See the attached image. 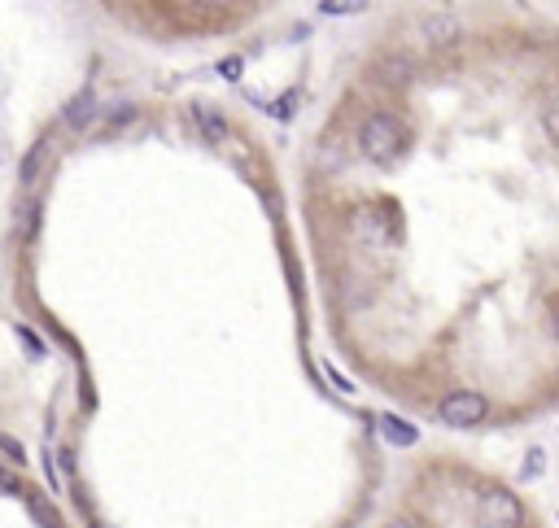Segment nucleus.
Instances as JSON below:
<instances>
[{"label": "nucleus", "mask_w": 559, "mask_h": 528, "mask_svg": "<svg viewBox=\"0 0 559 528\" xmlns=\"http://www.w3.org/2000/svg\"><path fill=\"white\" fill-rule=\"evenodd\" d=\"M402 144H407V127H402V118L394 114H372L367 123L359 127V149L367 162H394L402 153Z\"/></svg>", "instance_id": "nucleus-1"}, {"label": "nucleus", "mask_w": 559, "mask_h": 528, "mask_svg": "<svg viewBox=\"0 0 559 528\" xmlns=\"http://www.w3.org/2000/svg\"><path fill=\"white\" fill-rule=\"evenodd\" d=\"M477 528H525V507L503 485H485L477 494Z\"/></svg>", "instance_id": "nucleus-2"}, {"label": "nucleus", "mask_w": 559, "mask_h": 528, "mask_svg": "<svg viewBox=\"0 0 559 528\" xmlns=\"http://www.w3.org/2000/svg\"><path fill=\"white\" fill-rule=\"evenodd\" d=\"M437 415H442V424L450 428H477L485 415H490V402H485V393L477 389H459V393H446L442 402H437Z\"/></svg>", "instance_id": "nucleus-3"}, {"label": "nucleus", "mask_w": 559, "mask_h": 528, "mask_svg": "<svg viewBox=\"0 0 559 528\" xmlns=\"http://www.w3.org/2000/svg\"><path fill=\"white\" fill-rule=\"evenodd\" d=\"M420 31H424V44L446 48V44L459 40V18H455V14H433V18H424Z\"/></svg>", "instance_id": "nucleus-4"}, {"label": "nucleus", "mask_w": 559, "mask_h": 528, "mask_svg": "<svg viewBox=\"0 0 559 528\" xmlns=\"http://www.w3.org/2000/svg\"><path fill=\"white\" fill-rule=\"evenodd\" d=\"M380 432H385L389 446H415V441H420L415 424H407V419H398V415H380Z\"/></svg>", "instance_id": "nucleus-5"}, {"label": "nucleus", "mask_w": 559, "mask_h": 528, "mask_svg": "<svg viewBox=\"0 0 559 528\" xmlns=\"http://www.w3.org/2000/svg\"><path fill=\"white\" fill-rule=\"evenodd\" d=\"M92 118H97V96H92V88H83L75 101L66 105V123L70 127H88Z\"/></svg>", "instance_id": "nucleus-6"}, {"label": "nucleus", "mask_w": 559, "mask_h": 528, "mask_svg": "<svg viewBox=\"0 0 559 528\" xmlns=\"http://www.w3.org/2000/svg\"><path fill=\"white\" fill-rule=\"evenodd\" d=\"M542 131H546V140L559 149V88H555V96L546 101V114H542Z\"/></svg>", "instance_id": "nucleus-7"}, {"label": "nucleus", "mask_w": 559, "mask_h": 528, "mask_svg": "<svg viewBox=\"0 0 559 528\" xmlns=\"http://www.w3.org/2000/svg\"><path fill=\"white\" fill-rule=\"evenodd\" d=\"M359 0H324V5H319V14H359Z\"/></svg>", "instance_id": "nucleus-8"}, {"label": "nucleus", "mask_w": 559, "mask_h": 528, "mask_svg": "<svg viewBox=\"0 0 559 528\" xmlns=\"http://www.w3.org/2000/svg\"><path fill=\"white\" fill-rule=\"evenodd\" d=\"M542 467H546V454H542L538 446H533V450L525 454V472H520V476H525V480H533V476L542 472Z\"/></svg>", "instance_id": "nucleus-9"}, {"label": "nucleus", "mask_w": 559, "mask_h": 528, "mask_svg": "<svg viewBox=\"0 0 559 528\" xmlns=\"http://www.w3.org/2000/svg\"><path fill=\"white\" fill-rule=\"evenodd\" d=\"M201 131H206L210 140H223V118L210 114V110H201Z\"/></svg>", "instance_id": "nucleus-10"}, {"label": "nucleus", "mask_w": 559, "mask_h": 528, "mask_svg": "<svg viewBox=\"0 0 559 528\" xmlns=\"http://www.w3.org/2000/svg\"><path fill=\"white\" fill-rule=\"evenodd\" d=\"M0 494H18V476L0 467Z\"/></svg>", "instance_id": "nucleus-11"}, {"label": "nucleus", "mask_w": 559, "mask_h": 528, "mask_svg": "<svg viewBox=\"0 0 559 528\" xmlns=\"http://www.w3.org/2000/svg\"><path fill=\"white\" fill-rule=\"evenodd\" d=\"M385 528H420V524H415V520H389Z\"/></svg>", "instance_id": "nucleus-12"}, {"label": "nucleus", "mask_w": 559, "mask_h": 528, "mask_svg": "<svg viewBox=\"0 0 559 528\" xmlns=\"http://www.w3.org/2000/svg\"><path fill=\"white\" fill-rule=\"evenodd\" d=\"M551 332H555V341H559V302H555V310H551Z\"/></svg>", "instance_id": "nucleus-13"}]
</instances>
